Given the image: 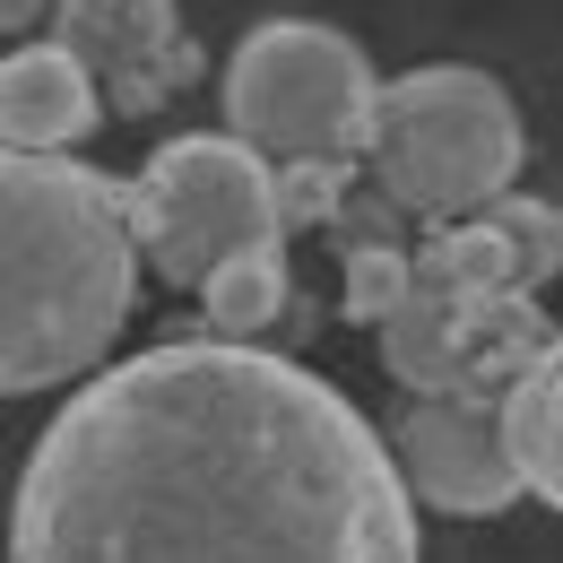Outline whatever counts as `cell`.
I'll return each instance as SVG.
<instances>
[{
  "label": "cell",
  "instance_id": "4fadbf2b",
  "mask_svg": "<svg viewBox=\"0 0 563 563\" xmlns=\"http://www.w3.org/2000/svg\"><path fill=\"white\" fill-rule=\"evenodd\" d=\"M339 312L347 321H364V330H382L399 303H408V286H417V252L408 243H373V252H347L339 261Z\"/></svg>",
  "mask_w": 563,
  "mask_h": 563
},
{
  "label": "cell",
  "instance_id": "8fae6325",
  "mask_svg": "<svg viewBox=\"0 0 563 563\" xmlns=\"http://www.w3.org/2000/svg\"><path fill=\"white\" fill-rule=\"evenodd\" d=\"M417 278L486 312V303H503V295H520V252L503 243V225H494V217H451V225H433V234H424ZM529 295H538V286H529Z\"/></svg>",
  "mask_w": 563,
  "mask_h": 563
},
{
  "label": "cell",
  "instance_id": "7c38bea8",
  "mask_svg": "<svg viewBox=\"0 0 563 563\" xmlns=\"http://www.w3.org/2000/svg\"><path fill=\"white\" fill-rule=\"evenodd\" d=\"M286 303H295V278H286V243H261V252L225 261V269L200 286V312H209L217 339H261V330L278 321Z\"/></svg>",
  "mask_w": 563,
  "mask_h": 563
},
{
  "label": "cell",
  "instance_id": "e0dca14e",
  "mask_svg": "<svg viewBox=\"0 0 563 563\" xmlns=\"http://www.w3.org/2000/svg\"><path fill=\"white\" fill-rule=\"evenodd\" d=\"M44 18H53V0H0V35H26Z\"/></svg>",
  "mask_w": 563,
  "mask_h": 563
},
{
  "label": "cell",
  "instance_id": "5bb4252c",
  "mask_svg": "<svg viewBox=\"0 0 563 563\" xmlns=\"http://www.w3.org/2000/svg\"><path fill=\"white\" fill-rule=\"evenodd\" d=\"M477 217H494V225H503V243L520 252V286H547L563 269V209H555V200L503 191V200H486Z\"/></svg>",
  "mask_w": 563,
  "mask_h": 563
},
{
  "label": "cell",
  "instance_id": "5b68a950",
  "mask_svg": "<svg viewBox=\"0 0 563 563\" xmlns=\"http://www.w3.org/2000/svg\"><path fill=\"white\" fill-rule=\"evenodd\" d=\"M131 225H140L147 269L200 295L225 261L286 243L278 165L234 131H183L131 174Z\"/></svg>",
  "mask_w": 563,
  "mask_h": 563
},
{
  "label": "cell",
  "instance_id": "9c48e42d",
  "mask_svg": "<svg viewBox=\"0 0 563 563\" xmlns=\"http://www.w3.org/2000/svg\"><path fill=\"white\" fill-rule=\"evenodd\" d=\"M477 303L442 295V286H408V303L382 321V364L408 399H433V390H468V364H477Z\"/></svg>",
  "mask_w": 563,
  "mask_h": 563
},
{
  "label": "cell",
  "instance_id": "ba28073f",
  "mask_svg": "<svg viewBox=\"0 0 563 563\" xmlns=\"http://www.w3.org/2000/svg\"><path fill=\"white\" fill-rule=\"evenodd\" d=\"M96 113H104V87L70 44H18L0 62V147L62 156L70 140L96 131Z\"/></svg>",
  "mask_w": 563,
  "mask_h": 563
},
{
  "label": "cell",
  "instance_id": "6da1fadb",
  "mask_svg": "<svg viewBox=\"0 0 563 563\" xmlns=\"http://www.w3.org/2000/svg\"><path fill=\"white\" fill-rule=\"evenodd\" d=\"M9 563H417L399 451L252 339H165L35 433Z\"/></svg>",
  "mask_w": 563,
  "mask_h": 563
},
{
  "label": "cell",
  "instance_id": "52a82bcc",
  "mask_svg": "<svg viewBox=\"0 0 563 563\" xmlns=\"http://www.w3.org/2000/svg\"><path fill=\"white\" fill-rule=\"evenodd\" d=\"M53 44H70L104 87V113L147 122L174 87L200 78V53L174 0H53Z\"/></svg>",
  "mask_w": 563,
  "mask_h": 563
},
{
  "label": "cell",
  "instance_id": "3957f363",
  "mask_svg": "<svg viewBox=\"0 0 563 563\" xmlns=\"http://www.w3.org/2000/svg\"><path fill=\"white\" fill-rule=\"evenodd\" d=\"M520 104L503 96L494 70L468 62H433L382 87V113H373V183L424 225H451V217L486 209L520 183Z\"/></svg>",
  "mask_w": 563,
  "mask_h": 563
},
{
  "label": "cell",
  "instance_id": "8992f818",
  "mask_svg": "<svg viewBox=\"0 0 563 563\" xmlns=\"http://www.w3.org/2000/svg\"><path fill=\"white\" fill-rule=\"evenodd\" d=\"M390 451H399V477L424 511H451V520H486L520 503V460H511V424L503 399L486 390H433L408 399V417L390 424Z\"/></svg>",
  "mask_w": 563,
  "mask_h": 563
},
{
  "label": "cell",
  "instance_id": "7a4b0ae2",
  "mask_svg": "<svg viewBox=\"0 0 563 563\" xmlns=\"http://www.w3.org/2000/svg\"><path fill=\"white\" fill-rule=\"evenodd\" d=\"M140 261L131 183L78 165L70 147H0V399L62 390L104 364Z\"/></svg>",
  "mask_w": 563,
  "mask_h": 563
},
{
  "label": "cell",
  "instance_id": "9a60e30c",
  "mask_svg": "<svg viewBox=\"0 0 563 563\" xmlns=\"http://www.w3.org/2000/svg\"><path fill=\"white\" fill-rule=\"evenodd\" d=\"M347 191H355V156H295V165H278V217H286V234L330 225Z\"/></svg>",
  "mask_w": 563,
  "mask_h": 563
},
{
  "label": "cell",
  "instance_id": "277c9868",
  "mask_svg": "<svg viewBox=\"0 0 563 563\" xmlns=\"http://www.w3.org/2000/svg\"><path fill=\"white\" fill-rule=\"evenodd\" d=\"M382 113V78L364 44L321 18H269L225 62V131L252 140L269 165L295 156H364Z\"/></svg>",
  "mask_w": 563,
  "mask_h": 563
},
{
  "label": "cell",
  "instance_id": "2e32d148",
  "mask_svg": "<svg viewBox=\"0 0 563 563\" xmlns=\"http://www.w3.org/2000/svg\"><path fill=\"white\" fill-rule=\"evenodd\" d=\"M321 234L339 243V261H347V252H373V243H408V209L373 183V191H347V200H339V217H330Z\"/></svg>",
  "mask_w": 563,
  "mask_h": 563
},
{
  "label": "cell",
  "instance_id": "30bf717a",
  "mask_svg": "<svg viewBox=\"0 0 563 563\" xmlns=\"http://www.w3.org/2000/svg\"><path fill=\"white\" fill-rule=\"evenodd\" d=\"M503 424H511L520 486L538 494L547 511H563V339L503 390Z\"/></svg>",
  "mask_w": 563,
  "mask_h": 563
}]
</instances>
